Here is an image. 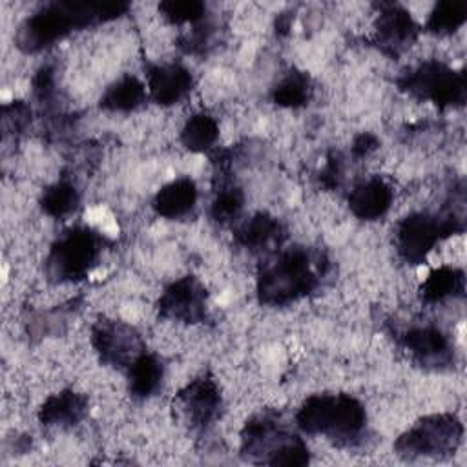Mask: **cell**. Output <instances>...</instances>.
<instances>
[{
	"label": "cell",
	"instance_id": "21",
	"mask_svg": "<svg viewBox=\"0 0 467 467\" xmlns=\"http://www.w3.org/2000/svg\"><path fill=\"white\" fill-rule=\"evenodd\" d=\"M281 226L279 223L265 213L254 215L250 221L243 223V226L237 230V239L246 248H261L266 246L270 241H275L279 237Z\"/></svg>",
	"mask_w": 467,
	"mask_h": 467
},
{
	"label": "cell",
	"instance_id": "19",
	"mask_svg": "<svg viewBox=\"0 0 467 467\" xmlns=\"http://www.w3.org/2000/svg\"><path fill=\"white\" fill-rule=\"evenodd\" d=\"M146 97L144 84L135 78V77H122L115 84H111L104 97H102V106L111 109V111H128L137 108Z\"/></svg>",
	"mask_w": 467,
	"mask_h": 467
},
{
	"label": "cell",
	"instance_id": "24",
	"mask_svg": "<svg viewBox=\"0 0 467 467\" xmlns=\"http://www.w3.org/2000/svg\"><path fill=\"white\" fill-rule=\"evenodd\" d=\"M308 78L301 73H292L277 84V88L274 89V100L281 106L297 108L308 100Z\"/></svg>",
	"mask_w": 467,
	"mask_h": 467
},
{
	"label": "cell",
	"instance_id": "26",
	"mask_svg": "<svg viewBox=\"0 0 467 467\" xmlns=\"http://www.w3.org/2000/svg\"><path fill=\"white\" fill-rule=\"evenodd\" d=\"M243 208V193L239 188H224L217 193L213 204H212V215L221 221H232L239 215Z\"/></svg>",
	"mask_w": 467,
	"mask_h": 467
},
{
	"label": "cell",
	"instance_id": "16",
	"mask_svg": "<svg viewBox=\"0 0 467 467\" xmlns=\"http://www.w3.org/2000/svg\"><path fill=\"white\" fill-rule=\"evenodd\" d=\"M86 412V400L73 392L64 390L47 398L40 409V420L46 425H75Z\"/></svg>",
	"mask_w": 467,
	"mask_h": 467
},
{
	"label": "cell",
	"instance_id": "20",
	"mask_svg": "<svg viewBox=\"0 0 467 467\" xmlns=\"http://www.w3.org/2000/svg\"><path fill=\"white\" fill-rule=\"evenodd\" d=\"M219 137V126L213 117L197 113L190 117L181 131L182 144L192 151H204L215 144Z\"/></svg>",
	"mask_w": 467,
	"mask_h": 467
},
{
	"label": "cell",
	"instance_id": "8",
	"mask_svg": "<svg viewBox=\"0 0 467 467\" xmlns=\"http://www.w3.org/2000/svg\"><path fill=\"white\" fill-rule=\"evenodd\" d=\"M93 347L100 354L102 361L122 367L131 365L140 356L139 334L119 321H100L93 328Z\"/></svg>",
	"mask_w": 467,
	"mask_h": 467
},
{
	"label": "cell",
	"instance_id": "12",
	"mask_svg": "<svg viewBox=\"0 0 467 467\" xmlns=\"http://www.w3.org/2000/svg\"><path fill=\"white\" fill-rule=\"evenodd\" d=\"M148 88L159 104H175L190 91L192 75L179 64L153 66L148 73Z\"/></svg>",
	"mask_w": 467,
	"mask_h": 467
},
{
	"label": "cell",
	"instance_id": "5",
	"mask_svg": "<svg viewBox=\"0 0 467 467\" xmlns=\"http://www.w3.org/2000/svg\"><path fill=\"white\" fill-rule=\"evenodd\" d=\"M403 88L420 99H429L440 106H454L465 100L463 73L441 62H423L403 78Z\"/></svg>",
	"mask_w": 467,
	"mask_h": 467
},
{
	"label": "cell",
	"instance_id": "2",
	"mask_svg": "<svg viewBox=\"0 0 467 467\" xmlns=\"http://www.w3.org/2000/svg\"><path fill=\"white\" fill-rule=\"evenodd\" d=\"M317 283L314 261L308 252L296 248L279 254L259 275L257 290L261 301L285 305L308 294Z\"/></svg>",
	"mask_w": 467,
	"mask_h": 467
},
{
	"label": "cell",
	"instance_id": "6",
	"mask_svg": "<svg viewBox=\"0 0 467 467\" xmlns=\"http://www.w3.org/2000/svg\"><path fill=\"white\" fill-rule=\"evenodd\" d=\"M99 255V243L93 232L78 228L57 241L47 257V272L57 279L82 277Z\"/></svg>",
	"mask_w": 467,
	"mask_h": 467
},
{
	"label": "cell",
	"instance_id": "4",
	"mask_svg": "<svg viewBox=\"0 0 467 467\" xmlns=\"http://www.w3.org/2000/svg\"><path fill=\"white\" fill-rule=\"evenodd\" d=\"M463 436L460 420L452 414H432L412 425L396 441L401 456H441L452 452Z\"/></svg>",
	"mask_w": 467,
	"mask_h": 467
},
{
	"label": "cell",
	"instance_id": "11",
	"mask_svg": "<svg viewBox=\"0 0 467 467\" xmlns=\"http://www.w3.org/2000/svg\"><path fill=\"white\" fill-rule=\"evenodd\" d=\"M179 401L184 416L193 425H208L221 407V396L212 379H195L179 392Z\"/></svg>",
	"mask_w": 467,
	"mask_h": 467
},
{
	"label": "cell",
	"instance_id": "1",
	"mask_svg": "<svg viewBox=\"0 0 467 467\" xmlns=\"http://www.w3.org/2000/svg\"><path fill=\"white\" fill-rule=\"evenodd\" d=\"M306 434H321L336 443H354L367 421L363 405L348 394H319L308 398L296 414Z\"/></svg>",
	"mask_w": 467,
	"mask_h": 467
},
{
	"label": "cell",
	"instance_id": "13",
	"mask_svg": "<svg viewBox=\"0 0 467 467\" xmlns=\"http://www.w3.org/2000/svg\"><path fill=\"white\" fill-rule=\"evenodd\" d=\"M392 202V190L383 179H368L348 195L350 210L359 219H378L387 213Z\"/></svg>",
	"mask_w": 467,
	"mask_h": 467
},
{
	"label": "cell",
	"instance_id": "18",
	"mask_svg": "<svg viewBox=\"0 0 467 467\" xmlns=\"http://www.w3.org/2000/svg\"><path fill=\"white\" fill-rule=\"evenodd\" d=\"M162 363L151 354H140L130 365V390L139 398L151 396L162 381Z\"/></svg>",
	"mask_w": 467,
	"mask_h": 467
},
{
	"label": "cell",
	"instance_id": "10",
	"mask_svg": "<svg viewBox=\"0 0 467 467\" xmlns=\"http://www.w3.org/2000/svg\"><path fill=\"white\" fill-rule=\"evenodd\" d=\"M418 35V27L410 13L398 5L383 9L376 22V38L387 53H400L409 47Z\"/></svg>",
	"mask_w": 467,
	"mask_h": 467
},
{
	"label": "cell",
	"instance_id": "22",
	"mask_svg": "<svg viewBox=\"0 0 467 467\" xmlns=\"http://www.w3.org/2000/svg\"><path fill=\"white\" fill-rule=\"evenodd\" d=\"M465 22V5L441 2L438 4L431 15L427 27L436 35H451Z\"/></svg>",
	"mask_w": 467,
	"mask_h": 467
},
{
	"label": "cell",
	"instance_id": "7",
	"mask_svg": "<svg viewBox=\"0 0 467 467\" xmlns=\"http://www.w3.org/2000/svg\"><path fill=\"white\" fill-rule=\"evenodd\" d=\"M456 226L452 221H438L429 213L405 217L396 230V244L401 257L409 263H421L434 250L443 235H451Z\"/></svg>",
	"mask_w": 467,
	"mask_h": 467
},
{
	"label": "cell",
	"instance_id": "25",
	"mask_svg": "<svg viewBox=\"0 0 467 467\" xmlns=\"http://www.w3.org/2000/svg\"><path fill=\"white\" fill-rule=\"evenodd\" d=\"M159 9H161V13H162L168 20H171V22H175V24L195 22V20H199V18L204 15V11H206L204 4L195 2V0H168V2H162V4L159 5Z\"/></svg>",
	"mask_w": 467,
	"mask_h": 467
},
{
	"label": "cell",
	"instance_id": "3",
	"mask_svg": "<svg viewBox=\"0 0 467 467\" xmlns=\"http://www.w3.org/2000/svg\"><path fill=\"white\" fill-rule=\"evenodd\" d=\"M243 452L250 460L268 465H305L308 462L306 445L266 416L254 418L246 423L243 431Z\"/></svg>",
	"mask_w": 467,
	"mask_h": 467
},
{
	"label": "cell",
	"instance_id": "14",
	"mask_svg": "<svg viewBox=\"0 0 467 467\" xmlns=\"http://www.w3.org/2000/svg\"><path fill=\"white\" fill-rule=\"evenodd\" d=\"M197 201V188L192 179H177L159 190L153 208L159 215L177 219L186 215Z\"/></svg>",
	"mask_w": 467,
	"mask_h": 467
},
{
	"label": "cell",
	"instance_id": "27",
	"mask_svg": "<svg viewBox=\"0 0 467 467\" xmlns=\"http://www.w3.org/2000/svg\"><path fill=\"white\" fill-rule=\"evenodd\" d=\"M376 148V137L368 135V133H361L356 140H354V146H352V151L356 155H367L370 150Z\"/></svg>",
	"mask_w": 467,
	"mask_h": 467
},
{
	"label": "cell",
	"instance_id": "23",
	"mask_svg": "<svg viewBox=\"0 0 467 467\" xmlns=\"http://www.w3.org/2000/svg\"><path fill=\"white\" fill-rule=\"evenodd\" d=\"M77 202V190L67 182H57L49 186L42 195V210L51 217H62L69 213Z\"/></svg>",
	"mask_w": 467,
	"mask_h": 467
},
{
	"label": "cell",
	"instance_id": "15",
	"mask_svg": "<svg viewBox=\"0 0 467 467\" xmlns=\"http://www.w3.org/2000/svg\"><path fill=\"white\" fill-rule=\"evenodd\" d=\"M407 348L420 359L432 365L443 363L449 358V341L434 327H418L405 336Z\"/></svg>",
	"mask_w": 467,
	"mask_h": 467
},
{
	"label": "cell",
	"instance_id": "9",
	"mask_svg": "<svg viewBox=\"0 0 467 467\" xmlns=\"http://www.w3.org/2000/svg\"><path fill=\"white\" fill-rule=\"evenodd\" d=\"M206 290L192 275L171 283L159 299L161 314L184 323H197L204 317Z\"/></svg>",
	"mask_w": 467,
	"mask_h": 467
},
{
	"label": "cell",
	"instance_id": "17",
	"mask_svg": "<svg viewBox=\"0 0 467 467\" xmlns=\"http://www.w3.org/2000/svg\"><path fill=\"white\" fill-rule=\"evenodd\" d=\"M463 272L456 266H440L432 270L421 285V299L427 303L443 301L449 296L462 294Z\"/></svg>",
	"mask_w": 467,
	"mask_h": 467
}]
</instances>
